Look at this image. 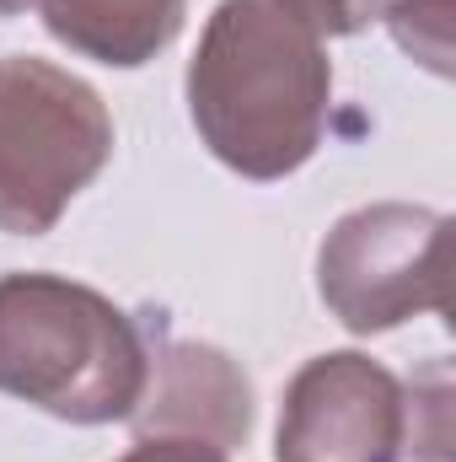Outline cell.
<instances>
[{"instance_id":"6da1fadb","label":"cell","mask_w":456,"mask_h":462,"mask_svg":"<svg viewBox=\"0 0 456 462\" xmlns=\"http://www.w3.org/2000/svg\"><path fill=\"white\" fill-rule=\"evenodd\" d=\"M333 103L323 38L269 0H221L188 60V114L215 162L274 183L312 162Z\"/></svg>"},{"instance_id":"7a4b0ae2","label":"cell","mask_w":456,"mask_h":462,"mask_svg":"<svg viewBox=\"0 0 456 462\" xmlns=\"http://www.w3.org/2000/svg\"><path fill=\"white\" fill-rule=\"evenodd\" d=\"M150 349L103 291L65 274H0V393L70 420H129Z\"/></svg>"},{"instance_id":"3957f363","label":"cell","mask_w":456,"mask_h":462,"mask_svg":"<svg viewBox=\"0 0 456 462\" xmlns=\"http://www.w3.org/2000/svg\"><path fill=\"white\" fill-rule=\"evenodd\" d=\"M108 156L114 118L81 76L32 54L0 60V231H54Z\"/></svg>"},{"instance_id":"277c9868","label":"cell","mask_w":456,"mask_h":462,"mask_svg":"<svg viewBox=\"0 0 456 462\" xmlns=\"http://www.w3.org/2000/svg\"><path fill=\"white\" fill-rule=\"evenodd\" d=\"M317 291L349 334H387L419 312H451V221L381 199L323 236Z\"/></svg>"},{"instance_id":"5b68a950","label":"cell","mask_w":456,"mask_h":462,"mask_svg":"<svg viewBox=\"0 0 456 462\" xmlns=\"http://www.w3.org/2000/svg\"><path fill=\"white\" fill-rule=\"evenodd\" d=\"M408 447V393L403 382L360 355L306 360L279 403L274 462H397Z\"/></svg>"},{"instance_id":"8992f818","label":"cell","mask_w":456,"mask_h":462,"mask_svg":"<svg viewBox=\"0 0 456 462\" xmlns=\"http://www.w3.org/2000/svg\"><path fill=\"white\" fill-rule=\"evenodd\" d=\"M140 436L205 441V447H242L252 430V382L226 349L194 339H161L145 371V393L134 403Z\"/></svg>"},{"instance_id":"52a82bcc","label":"cell","mask_w":456,"mask_h":462,"mask_svg":"<svg viewBox=\"0 0 456 462\" xmlns=\"http://www.w3.org/2000/svg\"><path fill=\"white\" fill-rule=\"evenodd\" d=\"M22 5H32L65 49L118 70L156 60L178 38L188 11V0H22Z\"/></svg>"},{"instance_id":"ba28073f","label":"cell","mask_w":456,"mask_h":462,"mask_svg":"<svg viewBox=\"0 0 456 462\" xmlns=\"http://www.w3.org/2000/svg\"><path fill=\"white\" fill-rule=\"evenodd\" d=\"M387 22L414 60H424L435 76L451 70V0H397Z\"/></svg>"},{"instance_id":"9c48e42d","label":"cell","mask_w":456,"mask_h":462,"mask_svg":"<svg viewBox=\"0 0 456 462\" xmlns=\"http://www.w3.org/2000/svg\"><path fill=\"white\" fill-rule=\"evenodd\" d=\"M118 462H226L221 447L205 441H172V436H140V447H129Z\"/></svg>"},{"instance_id":"30bf717a","label":"cell","mask_w":456,"mask_h":462,"mask_svg":"<svg viewBox=\"0 0 456 462\" xmlns=\"http://www.w3.org/2000/svg\"><path fill=\"white\" fill-rule=\"evenodd\" d=\"M22 11V0H0V16H16Z\"/></svg>"}]
</instances>
